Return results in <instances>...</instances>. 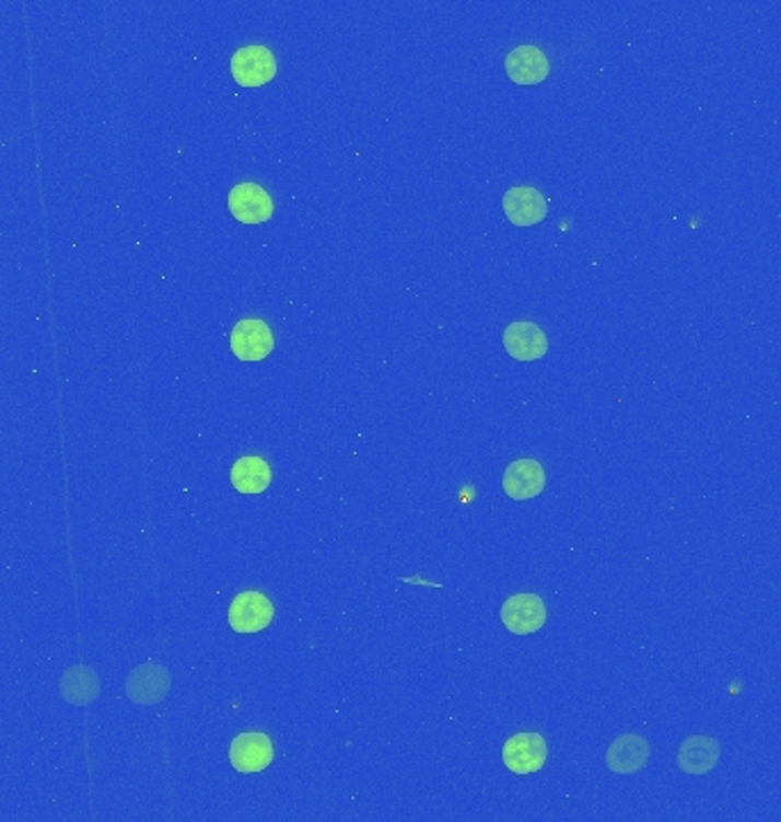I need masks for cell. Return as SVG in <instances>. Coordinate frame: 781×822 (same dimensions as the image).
<instances>
[{"instance_id": "obj_1", "label": "cell", "mask_w": 781, "mask_h": 822, "mask_svg": "<svg viewBox=\"0 0 781 822\" xmlns=\"http://www.w3.org/2000/svg\"><path fill=\"white\" fill-rule=\"evenodd\" d=\"M231 73L243 88H260L277 73V60L268 46H245L233 53Z\"/></svg>"}, {"instance_id": "obj_2", "label": "cell", "mask_w": 781, "mask_h": 822, "mask_svg": "<svg viewBox=\"0 0 781 822\" xmlns=\"http://www.w3.org/2000/svg\"><path fill=\"white\" fill-rule=\"evenodd\" d=\"M546 756H549V748H546V740L539 733H516L503 745V763L510 773L518 777L539 773Z\"/></svg>"}, {"instance_id": "obj_3", "label": "cell", "mask_w": 781, "mask_h": 822, "mask_svg": "<svg viewBox=\"0 0 781 822\" xmlns=\"http://www.w3.org/2000/svg\"><path fill=\"white\" fill-rule=\"evenodd\" d=\"M272 759H275L272 740L266 733H258V731L241 733L238 738H233L229 748L231 765L243 775L264 773L272 763Z\"/></svg>"}, {"instance_id": "obj_4", "label": "cell", "mask_w": 781, "mask_h": 822, "mask_svg": "<svg viewBox=\"0 0 781 822\" xmlns=\"http://www.w3.org/2000/svg\"><path fill=\"white\" fill-rule=\"evenodd\" d=\"M170 672L155 662H144V665L130 672L126 681V697L140 706H155L161 704L170 693Z\"/></svg>"}, {"instance_id": "obj_5", "label": "cell", "mask_w": 781, "mask_h": 822, "mask_svg": "<svg viewBox=\"0 0 781 822\" xmlns=\"http://www.w3.org/2000/svg\"><path fill=\"white\" fill-rule=\"evenodd\" d=\"M275 617L272 601L260 592H243L229 607V624L236 633H258L270 626Z\"/></svg>"}, {"instance_id": "obj_6", "label": "cell", "mask_w": 781, "mask_h": 822, "mask_svg": "<svg viewBox=\"0 0 781 822\" xmlns=\"http://www.w3.org/2000/svg\"><path fill=\"white\" fill-rule=\"evenodd\" d=\"M501 622L514 635L537 633L546 624V605L537 594H514L501 605Z\"/></svg>"}, {"instance_id": "obj_7", "label": "cell", "mask_w": 781, "mask_h": 822, "mask_svg": "<svg viewBox=\"0 0 781 822\" xmlns=\"http://www.w3.org/2000/svg\"><path fill=\"white\" fill-rule=\"evenodd\" d=\"M231 216L243 224H264L272 218V197L256 183H241L229 193Z\"/></svg>"}, {"instance_id": "obj_8", "label": "cell", "mask_w": 781, "mask_h": 822, "mask_svg": "<svg viewBox=\"0 0 781 822\" xmlns=\"http://www.w3.org/2000/svg\"><path fill=\"white\" fill-rule=\"evenodd\" d=\"M231 350L241 361H264L275 350V336L268 323L241 321L231 332Z\"/></svg>"}, {"instance_id": "obj_9", "label": "cell", "mask_w": 781, "mask_h": 822, "mask_svg": "<svg viewBox=\"0 0 781 822\" xmlns=\"http://www.w3.org/2000/svg\"><path fill=\"white\" fill-rule=\"evenodd\" d=\"M503 346L516 361H537L549 352V338L531 321H516L503 332Z\"/></svg>"}, {"instance_id": "obj_10", "label": "cell", "mask_w": 781, "mask_h": 822, "mask_svg": "<svg viewBox=\"0 0 781 822\" xmlns=\"http://www.w3.org/2000/svg\"><path fill=\"white\" fill-rule=\"evenodd\" d=\"M503 213L514 227H535L549 213V204L537 188L518 185V188H510L505 193Z\"/></svg>"}, {"instance_id": "obj_11", "label": "cell", "mask_w": 781, "mask_h": 822, "mask_svg": "<svg viewBox=\"0 0 781 822\" xmlns=\"http://www.w3.org/2000/svg\"><path fill=\"white\" fill-rule=\"evenodd\" d=\"M651 754V745L644 736L623 733L613 740L606 754L608 771L615 775H636L646 765Z\"/></svg>"}, {"instance_id": "obj_12", "label": "cell", "mask_w": 781, "mask_h": 822, "mask_svg": "<svg viewBox=\"0 0 781 822\" xmlns=\"http://www.w3.org/2000/svg\"><path fill=\"white\" fill-rule=\"evenodd\" d=\"M505 71L516 85H537L549 78L551 65L537 46H516L505 58Z\"/></svg>"}, {"instance_id": "obj_13", "label": "cell", "mask_w": 781, "mask_h": 822, "mask_svg": "<svg viewBox=\"0 0 781 822\" xmlns=\"http://www.w3.org/2000/svg\"><path fill=\"white\" fill-rule=\"evenodd\" d=\"M546 487V473L537 460H516L503 473V491L512 500L537 498Z\"/></svg>"}, {"instance_id": "obj_14", "label": "cell", "mask_w": 781, "mask_h": 822, "mask_svg": "<svg viewBox=\"0 0 781 822\" xmlns=\"http://www.w3.org/2000/svg\"><path fill=\"white\" fill-rule=\"evenodd\" d=\"M676 763H679L681 771L690 777L709 775L720 763V742L711 736H692L684 740Z\"/></svg>"}, {"instance_id": "obj_15", "label": "cell", "mask_w": 781, "mask_h": 822, "mask_svg": "<svg viewBox=\"0 0 781 822\" xmlns=\"http://www.w3.org/2000/svg\"><path fill=\"white\" fill-rule=\"evenodd\" d=\"M272 483V471L264 458H241L231 468V485L241 494H264Z\"/></svg>"}, {"instance_id": "obj_16", "label": "cell", "mask_w": 781, "mask_h": 822, "mask_svg": "<svg viewBox=\"0 0 781 822\" xmlns=\"http://www.w3.org/2000/svg\"><path fill=\"white\" fill-rule=\"evenodd\" d=\"M60 693L73 706H88L98 697L101 685L90 668L73 665L60 679Z\"/></svg>"}]
</instances>
